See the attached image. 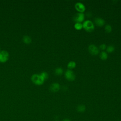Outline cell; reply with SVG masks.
<instances>
[{
  "label": "cell",
  "mask_w": 121,
  "mask_h": 121,
  "mask_svg": "<svg viewBox=\"0 0 121 121\" xmlns=\"http://www.w3.org/2000/svg\"><path fill=\"white\" fill-rule=\"evenodd\" d=\"M74 27L77 30H80L83 27V25L81 23H76L74 25Z\"/></svg>",
  "instance_id": "cell-15"
},
{
  "label": "cell",
  "mask_w": 121,
  "mask_h": 121,
  "mask_svg": "<svg viewBox=\"0 0 121 121\" xmlns=\"http://www.w3.org/2000/svg\"><path fill=\"white\" fill-rule=\"evenodd\" d=\"M82 25H83V27L86 31L89 32L93 31L95 28L94 24L91 21L89 20H87L84 21Z\"/></svg>",
  "instance_id": "cell-2"
},
{
  "label": "cell",
  "mask_w": 121,
  "mask_h": 121,
  "mask_svg": "<svg viewBox=\"0 0 121 121\" xmlns=\"http://www.w3.org/2000/svg\"><path fill=\"white\" fill-rule=\"evenodd\" d=\"M76 66V62L74 61H69L68 65H67V67L69 69H74Z\"/></svg>",
  "instance_id": "cell-13"
},
{
  "label": "cell",
  "mask_w": 121,
  "mask_h": 121,
  "mask_svg": "<svg viewBox=\"0 0 121 121\" xmlns=\"http://www.w3.org/2000/svg\"><path fill=\"white\" fill-rule=\"evenodd\" d=\"M114 47L113 46V45H109L107 48H106V51L109 52V53H110V52H112L114 51Z\"/></svg>",
  "instance_id": "cell-16"
},
{
  "label": "cell",
  "mask_w": 121,
  "mask_h": 121,
  "mask_svg": "<svg viewBox=\"0 0 121 121\" xmlns=\"http://www.w3.org/2000/svg\"></svg>",
  "instance_id": "cell-21"
},
{
  "label": "cell",
  "mask_w": 121,
  "mask_h": 121,
  "mask_svg": "<svg viewBox=\"0 0 121 121\" xmlns=\"http://www.w3.org/2000/svg\"><path fill=\"white\" fill-rule=\"evenodd\" d=\"M94 21L95 24L98 26H102L105 23V21L104 19L101 17H96Z\"/></svg>",
  "instance_id": "cell-9"
},
{
  "label": "cell",
  "mask_w": 121,
  "mask_h": 121,
  "mask_svg": "<svg viewBox=\"0 0 121 121\" xmlns=\"http://www.w3.org/2000/svg\"><path fill=\"white\" fill-rule=\"evenodd\" d=\"M63 71V70L61 68L58 67V68H57L55 69L54 72H55V74L57 75H60L62 74Z\"/></svg>",
  "instance_id": "cell-14"
},
{
  "label": "cell",
  "mask_w": 121,
  "mask_h": 121,
  "mask_svg": "<svg viewBox=\"0 0 121 121\" xmlns=\"http://www.w3.org/2000/svg\"><path fill=\"white\" fill-rule=\"evenodd\" d=\"M23 41L26 44H29L31 42V38L28 35H25L23 37Z\"/></svg>",
  "instance_id": "cell-11"
},
{
  "label": "cell",
  "mask_w": 121,
  "mask_h": 121,
  "mask_svg": "<svg viewBox=\"0 0 121 121\" xmlns=\"http://www.w3.org/2000/svg\"><path fill=\"white\" fill-rule=\"evenodd\" d=\"M85 18V15L83 13H77L73 17V20L76 23H81Z\"/></svg>",
  "instance_id": "cell-3"
},
{
  "label": "cell",
  "mask_w": 121,
  "mask_h": 121,
  "mask_svg": "<svg viewBox=\"0 0 121 121\" xmlns=\"http://www.w3.org/2000/svg\"><path fill=\"white\" fill-rule=\"evenodd\" d=\"M100 58L103 60H105L108 58V54L106 52L103 51L100 53Z\"/></svg>",
  "instance_id": "cell-12"
},
{
  "label": "cell",
  "mask_w": 121,
  "mask_h": 121,
  "mask_svg": "<svg viewBox=\"0 0 121 121\" xmlns=\"http://www.w3.org/2000/svg\"><path fill=\"white\" fill-rule=\"evenodd\" d=\"M40 75L42 76V77L44 79H46L48 77V73L46 72H45V71H43L42 72L41 74H40Z\"/></svg>",
  "instance_id": "cell-18"
},
{
  "label": "cell",
  "mask_w": 121,
  "mask_h": 121,
  "mask_svg": "<svg viewBox=\"0 0 121 121\" xmlns=\"http://www.w3.org/2000/svg\"><path fill=\"white\" fill-rule=\"evenodd\" d=\"M31 80L35 84L37 85H42L45 80L42 77L40 74H33L32 76Z\"/></svg>",
  "instance_id": "cell-1"
},
{
  "label": "cell",
  "mask_w": 121,
  "mask_h": 121,
  "mask_svg": "<svg viewBox=\"0 0 121 121\" xmlns=\"http://www.w3.org/2000/svg\"><path fill=\"white\" fill-rule=\"evenodd\" d=\"M86 106L85 105L83 104H80L78 105L77 108H76V110L78 112H80V113H82L84 112L85 110H86Z\"/></svg>",
  "instance_id": "cell-10"
},
{
  "label": "cell",
  "mask_w": 121,
  "mask_h": 121,
  "mask_svg": "<svg viewBox=\"0 0 121 121\" xmlns=\"http://www.w3.org/2000/svg\"><path fill=\"white\" fill-rule=\"evenodd\" d=\"M9 54L8 52L6 51H0V62H5L7 61L9 59Z\"/></svg>",
  "instance_id": "cell-5"
},
{
  "label": "cell",
  "mask_w": 121,
  "mask_h": 121,
  "mask_svg": "<svg viewBox=\"0 0 121 121\" xmlns=\"http://www.w3.org/2000/svg\"><path fill=\"white\" fill-rule=\"evenodd\" d=\"M65 77L69 81H73L75 79V75L70 69L67 70L65 72Z\"/></svg>",
  "instance_id": "cell-4"
},
{
  "label": "cell",
  "mask_w": 121,
  "mask_h": 121,
  "mask_svg": "<svg viewBox=\"0 0 121 121\" xmlns=\"http://www.w3.org/2000/svg\"><path fill=\"white\" fill-rule=\"evenodd\" d=\"M60 88V85L58 83H53L51 84L50 86V89L51 91L53 92H57Z\"/></svg>",
  "instance_id": "cell-8"
},
{
  "label": "cell",
  "mask_w": 121,
  "mask_h": 121,
  "mask_svg": "<svg viewBox=\"0 0 121 121\" xmlns=\"http://www.w3.org/2000/svg\"><path fill=\"white\" fill-rule=\"evenodd\" d=\"M75 8L79 12L83 13L86 9L85 5L81 2H77L75 4Z\"/></svg>",
  "instance_id": "cell-7"
},
{
  "label": "cell",
  "mask_w": 121,
  "mask_h": 121,
  "mask_svg": "<svg viewBox=\"0 0 121 121\" xmlns=\"http://www.w3.org/2000/svg\"><path fill=\"white\" fill-rule=\"evenodd\" d=\"M99 48H100V49L101 50H105V49H106V45H105V44H104V43H103V44H102L100 45Z\"/></svg>",
  "instance_id": "cell-19"
},
{
  "label": "cell",
  "mask_w": 121,
  "mask_h": 121,
  "mask_svg": "<svg viewBox=\"0 0 121 121\" xmlns=\"http://www.w3.org/2000/svg\"><path fill=\"white\" fill-rule=\"evenodd\" d=\"M104 29H105V31L107 32V33H110L112 31V26L110 25H107L105 26V27H104Z\"/></svg>",
  "instance_id": "cell-17"
},
{
  "label": "cell",
  "mask_w": 121,
  "mask_h": 121,
  "mask_svg": "<svg viewBox=\"0 0 121 121\" xmlns=\"http://www.w3.org/2000/svg\"><path fill=\"white\" fill-rule=\"evenodd\" d=\"M62 121H71L69 119H64Z\"/></svg>",
  "instance_id": "cell-20"
},
{
  "label": "cell",
  "mask_w": 121,
  "mask_h": 121,
  "mask_svg": "<svg viewBox=\"0 0 121 121\" xmlns=\"http://www.w3.org/2000/svg\"><path fill=\"white\" fill-rule=\"evenodd\" d=\"M88 51L92 55H96L99 53L98 48L95 44H90L88 46Z\"/></svg>",
  "instance_id": "cell-6"
}]
</instances>
